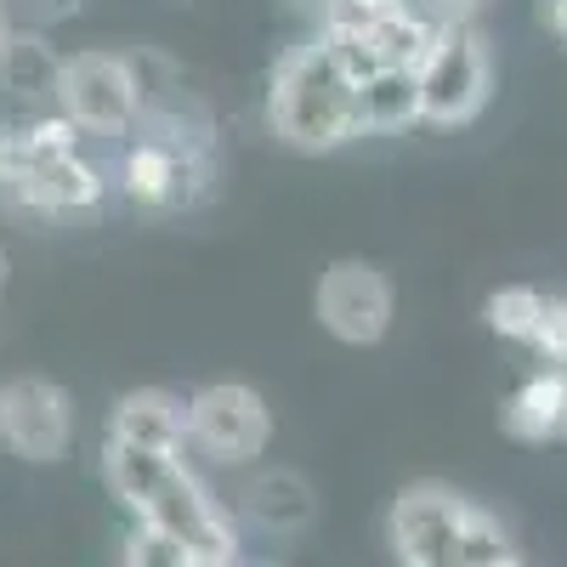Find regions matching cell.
<instances>
[{
  "label": "cell",
  "instance_id": "23",
  "mask_svg": "<svg viewBox=\"0 0 567 567\" xmlns=\"http://www.w3.org/2000/svg\"><path fill=\"white\" fill-rule=\"evenodd\" d=\"M7 290H12V256L0 250V301H7Z\"/></svg>",
  "mask_w": 567,
  "mask_h": 567
},
{
  "label": "cell",
  "instance_id": "9",
  "mask_svg": "<svg viewBox=\"0 0 567 567\" xmlns=\"http://www.w3.org/2000/svg\"><path fill=\"white\" fill-rule=\"evenodd\" d=\"M0 443L29 465H52L74 449V398L45 374L0 381Z\"/></svg>",
  "mask_w": 567,
  "mask_h": 567
},
{
  "label": "cell",
  "instance_id": "24",
  "mask_svg": "<svg viewBox=\"0 0 567 567\" xmlns=\"http://www.w3.org/2000/svg\"><path fill=\"white\" fill-rule=\"evenodd\" d=\"M18 23H12V12H7V0H0V45H7V34H12Z\"/></svg>",
  "mask_w": 567,
  "mask_h": 567
},
{
  "label": "cell",
  "instance_id": "17",
  "mask_svg": "<svg viewBox=\"0 0 567 567\" xmlns=\"http://www.w3.org/2000/svg\"><path fill=\"white\" fill-rule=\"evenodd\" d=\"M511 556H523L511 545L505 523L483 505H465V528H460V567H505Z\"/></svg>",
  "mask_w": 567,
  "mask_h": 567
},
{
  "label": "cell",
  "instance_id": "6",
  "mask_svg": "<svg viewBox=\"0 0 567 567\" xmlns=\"http://www.w3.org/2000/svg\"><path fill=\"white\" fill-rule=\"evenodd\" d=\"M58 114H69L85 142H125L136 131V120H142L131 58L109 52V45L69 52L63 80H58Z\"/></svg>",
  "mask_w": 567,
  "mask_h": 567
},
{
  "label": "cell",
  "instance_id": "1",
  "mask_svg": "<svg viewBox=\"0 0 567 567\" xmlns=\"http://www.w3.org/2000/svg\"><path fill=\"white\" fill-rule=\"evenodd\" d=\"M103 483L131 511V523L176 534L205 567L239 561V523L199 483L187 454H154V449H131V443L103 437Z\"/></svg>",
  "mask_w": 567,
  "mask_h": 567
},
{
  "label": "cell",
  "instance_id": "26",
  "mask_svg": "<svg viewBox=\"0 0 567 567\" xmlns=\"http://www.w3.org/2000/svg\"><path fill=\"white\" fill-rule=\"evenodd\" d=\"M561 369H567V358H561Z\"/></svg>",
  "mask_w": 567,
  "mask_h": 567
},
{
  "label": "cell",
  "instance_id": "20",
  "mask_svg": "<svg viewBox=\"0 0 567 567\" xmlns=\"http://www.w3.org/2000/svg\"><path fill=\"white\" fill-rule=\"evenodd\" d=\"M420 12H432L437 23H477V12L488 7V0H414Z\"/></svg>",
  "mask_w": 567,
  "mask_h": 567
},
{
  "label": "cell",
  "instance_id": "18",
  "mask_svg": "<svg viewBox=\"0 0 567 567\" xmlns=\"http://www.w3.org/2000/svg\"><path fill=\"white\" fill-rule=\"evenodd\" d=\"M120 567H205V561L187 550L176 534L148 528V523H131V534L120 545Z\"/></svg>",
  "mask_w": 567,
  "mask_h": 567
},
{
  "label": "cell",
  "instance_id": "15",
  "mask_svg": "<svg viewBox=\"0 0 567 567\" xmlns=\"http://www.w3.org/2000/svg\"><path fill=\"white\" fill-rule=\"evenodd\" d=\"M499 420L516 443H561L567 437V369L539 363L528 381L505 398Z\"/></svg>",
  "mask_w": 567,
  "mask_h": 567
},
{
  "label": "cell",
  "instance_id": "13",
  "mask_svg": "<svg viewBox=\"0 0 567 567\" xmlns=\"http://www.w3.org/2000/svg\"><path fill=\"white\" fill-rule=\"evenodd\" d=\"M58 80H63V52L45 29H12L0 45V97L23 114L58 109Z\"/></svg>",
  "mask_w": 567,
  "mask_h": 567
},
{
  "label": "cell",
  "instance_id": "2",
  "mask_svg": "<svg viewBox=\"0 0 567 567\" xmlns=\"http://www.w3.org/2000/svg\"><path fill=\"white\" fill-rule=\"evenodd\" d=\"M114 194V171L91 154L69 114L40 109L18 120V165L0 182V210L23 221H80L103 210Z\"/></svg>",
  "mask_w": 567,
  "mask_h": 567
},
{
  "label": "cell",
  "instance_id": "14",
  "mask_svg": "<svg viewBox=\"0 0 567 567\" xmlns=\"http://www.w3.org/2000/svg\"><path fill=\"white\" fill-rule=\"evenodd\" d=\"M109 437L154 454H187V398L165 386H136L109 409Z\"/></svg>",
  "mask_w": 567,
  "mask_h": 567
},
{
  "label": "cell",
  "instance_id": "16",
  "mask_svg": "<svg viewBox=\"0 0 567 567\" xmlns=\"http://www.w3.org/2000/svg\"><path fill=\"white\" fill-rule=\"evenodd\" d=\"M358 120L363 136H398L420 125V85L414 69H381L358 85Z\"/></svg>",
  "mask_w": 567,
  "mask_h": 567
},
{
  "label": "cell",
  "instance_id": "5",
  "mask_svg": "<svg viewBox=\"0 0 567 567\" xmlns=\"http://www.w3.org/2000/svg\"><path fill=\"white\" fill-rule=\"evenodd\" d=\"M114 187L125 205L148 210V216H176L210 199L216 187V154L210 148H187V142L154 136V131H131L114 154Z\"/></svg>",
  "mask_w": 567,
  "mask_h": 567
},
{
  "label": "cell",
  "instance_id": "11",
  "mask_svg": "<svg viewBox=\"0 0 567 567\" xmlns=\"http://www.w3.org/2000/svg\"><path fill=\"white\" fill-rule=\"evenodd\" d=\"M483 323L499 341L534 352L539 363L567 358V296H545L534 284H499L483 301Z\"/></svg>",
  "mask_w": 567,
  "mask_h": 567
},
{
  "label": "cell",
  "instance_id": "25",
  "mask_svg": "<svg viewBox=\"0 0 567 567\" xmlns=\"http://www.w3.org/2000/svg\"><path fill=\"white\" fill-rule=\"evenodd\" d=\"M505 567H534V561H528V556H511V561H505Z\"/></svg>",
  "mask_w": 567,
  "mask_h": 567
},
{
  "label": "cell",
  "instance_id": "3",
  "mask_svg": "<svg viewBox=\"0 0 567 567\" xmlns=\"http://www.w3.org/2000/svg\"><path fill=\"white\" fill-rule=\"evenodd\" d=\"M267 131L290 154H336L363 136L358 85L329 58V45L312 34L290 45L267 74Z\"/></svg>",
  "mask_w": 567,
  "mask_h": 567
},
{
  "label": "cell",
  "instance_id": "8",
  "mask_svg": "<svg viewBox=\"0 0 567 567\" xmlns=\"http://www.w3.org/2000/svg\"><path fill=\"white\" fill-rule=\"evenodd\" d=\"M272 443V409L245 381H210L187 398V449L210 465H256Z\"/></svg>",
  "mask_w": 567,
  "mask_h": 567
},
{
  "label": "cell",
  "instance_id": "7",
  "mask_svg": "<svg viewBox=\"0 0 567 567\" xmlns=\"http://www.w3.org/2000/svg\"><path fill=\"white\" fill-rule=\"evenodd\" d=\"M312 318L341 347H381L398 318V290H392L386 267H374L363 256L329 261L312 284Z\"/></svg>",
  "mask_w": 567,
  "mask_h": 567
},
{
  "label": "cell",
  "instance_id": "4",
  "mask_svg": "<svg viewBox=\"0 0 567 567\" xmlns=\"http://www.w3.org/2000/svg\"><path fill=\"white\" fill-rule=\"evenodd\" d=\"M420 85V125L460 131L494 97V45L477 23H437L425 58L414 63Z\"/></svg>",
  "mask_w": 567,
  "mask_h": 567
},
{
  "label": "cell",
  "instance_id": "19",
  "mask_svg": "<svg viewBox=\"0 0 567 567\" xmlns=\"http://www.w3.org/2000/svg\"><path fill=\"white\" fill-rule=\"evenodd\" d=\"M7 12L18 29H52V23L80 12V0H7Z\"/></svg>",
  "mask_w": 567,
  "mask_h": 567
},
{
  "label": "cell",
  "instance_id": "10",
  "mask_svg": "<svg viewBox=\"0 0 567 567\" xmlns=\"http://www.w3.org/2000/svg\"><path fill=\"white\" fill-rule=\"evenodd\" d=\"M465 494L449 483H409L392 499L386 539L403 567H460V528H465Z\"/></svg>",
  "mask_w": 567,
  "mask_h": 567
},
{
  "label": "cell",
  "instance_id": "12",
  "mask_svg": "<svg viewBox=\"0 0 567 567\" xmlns=\"http://www.w3.org/2000/svg\"><path fill=\"white\" fill-rule=\"evenodd\" d=\"M233 505H239V523H250L267 539H296L318 516V494L296 465H250Z\"/></svg>",
  "mask_w": 567,
  "mask_h": 567
},
{
  "label": "cell",
  "instance_id": "21",
  "mask_svg": "<svg viewBox=\"0 0 567 567\" xmlns=\"http://www.w3.org/2000/svg\"><path fill=\"white\" fill-rule=\"evenodd\" d=\"M18 165V120H0V182Z\"/></svg>",
  "mask_w": 567,
  "mask_h": 567
},
{
  "label": "cell",
  "instance_id": "22",
  "mask_svg": "<svg viewBox=\"0 0 567 567\" xmlns=\"http://www.w3.org/2000/svg\"><path fill=\"white\" fill-rule=\"evenodd\" d=\"M539 18L550 23V34L567 45V0H545V7H539Z\"/></svg>",
  "mask_w": 567,
  "mask_h": 567
}]
</instances>
